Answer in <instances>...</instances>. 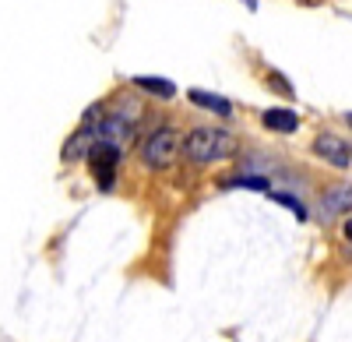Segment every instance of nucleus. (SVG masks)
Masks as SVG:
<instances>
[{
    "instance_id": "nucleus-1",
    "label": "nucleus",
    "mask_w": 352,
    "mask_h": 342,
    "mask_svg": "<svg viewBox=\"0 0 352 342\" xmlns=\"http://www.w3.org/2000/svg\"><path fill=\"white\" fill-rule=\"evenodd\" d=\"M232 152H236V138H232L226 127H194L184 138V156L197 166L229 159Z\"/></svg>"
},
{
    "instance_id": "nucleus-2",
    "label": "nucleus",
    "mask_w": 352,
    "mask_h": 342,
    "mask_svg": "<svg viewBox=\"0 0 352 342\" xmlns=\"http://www.w3.org/2000/svg\"><path fill=\"white\" fill-rule=\"evenodd\" d=\"M176 149H180V138H176L173 127H155L148 138L141 141V162L148 169H166L176 159Z\"/></svg>"
},
{
    "instance_id": "nucleus-3",
    "label": "nucleus",
    "mask_w": 352,
    "mask_h": 342,
    "mask_svg": "<svg viewBox=\"0 0 352 342\" xmlns=\"http://www.w3.org/2000/svg\"><path fill=\"white\" fill-rule=\"evenodd\" d=\"M116 166H120V145H109V141H96L88 149V169L99 184V191H109L116 180Z\"/></svg>"
},
{
    "instance_id": "nucleus-4",
    "label": "nucleus",
    "mask_w": 352,
    "mask_h": 342,
    "mask_svg": "<svg viewBox=\"0 0 352 342\" xmlns=\"http://www.w3.org/2000/svg\"><path fill=\"white\" fill-rule=\"evenodd\" d=\"M314 152L324 159V162L338 166V169H345L352 162V145H349V141H342L338 134H317L314 138Z\"/></svg>"
},
{
    "instance_id": "nucleus-5",
    "label": "nucleus",
    "mask_w": 352,
    "mask_h": 342,
    "mask_svg": "<svg viewBox=\"0 0 352 342\" xmlns=\"http://www.w3.org/2000/svg\"><path fill=\"white\" fill-rule=\"evenodd\" d=\"M352 209V184H338L331 191H324V197H320V212H324L328 219L331 215H342Z\"/></svg>"
},
{
    "instance_id": "nucleus-6",
    "label": "nucleus",
    "mask_w": 352,
    "mask_h": 342,
    "mask_svg": "<svg viewBox=\"0 0 352 342\" xmlns=\"http://www.w3.org/2000/svg\"><path fill=\"white\" fill-rule=\"evenodd\" d=\"M134 89L148 92V96H159V99H173L176 96V85L169 78H152V74H138L134 78Z\"/></svg>"
},
{
    "instance_id": "nucleus-7",
    "label": "nucleus",
    "mask_w": 352,
    "mask_h": 342,
    "mask_svg": "<svg viewBox=\"0 0 352 342\" xmlns=\"http://www.w3.org/2000/svg\"><path fill=\"white\" fill-rule=\"evenodd\" d=\"M264 127L272 131H282V134H292L300 127V117L292 109H264Z\"/></svg>"
},
{
    "instance_id": "nucleus-8",
    "label": "nucleus",
    "mask_w": 352,
    "mask_h": 342,
    "mask_svg": "<svg viewBox=\"0 0 352 342\" xmlns=\"http://www.w3.org/2000/svg\"><path fill=\"white\" fill-rule=\"evenodd\" d=\"M187 96H190V103H197V106H204V109L219 113V117H232V103L222 99V96H212V92H204V89H190Z\"/></svg>"
},
{
    "instance_id": "nucleus-9",
    "label": "nucleus",
    "mask_w": 352,
    "mask_h": 342,
    "mask_svg": "<svg viewBox=\"0 0 352 342\" xmlns=\"http://www.w3.org/2000/svg\"><path fill=\"white\" fill-rule=\"evenodd\" d=\"M222 187H250V191H268V177H257V173H236L222 180Z\"/></svg>"
},
{
    "instance_id": "nucleus-10",
    "label": "nucleus",
    "mask_w": 352,
    "mask_h": 342,
    "mask_svg": "<svg viewBox=\"0 0 352 342\" xmlns=\"http://www.w3.org/2000/svg\"><path fill=\"white\" fill-rule=\"evenodd\" d=\"M272 197H275L278 205H285V209H289L292 215H296V219H307V215H310V212H307V205L300 202V197H292V194H285V191H275Z\"/></svg>"
},
{
    "instance_id": "nucleus-11",
    "label": "nucleus",
    "mask_w": 352,
    "mask_h": 342,
    "mask_svg": "<svg viewBox=\"0 0 352 342\" xmlns=\"http://www.w3.org/2000/svg\"><path fill=\"white\" fill-rule=\"evenodd\" d=\"M342 233H345V240H349V244H352V215H349V219H345V230H342Z\"/></svg>"
},
{
    "instance_id": "nucleus-12",
    "label": "nucleus",
    "mask_w": 352,
    "mask_h": 342,
    "mask_svg": "<svg viewBox=\"0 0 352 342\" xmlns=\"http://www.w3.org/2000/svg\"><path fill=\"white\" fill-rule=\"evenodd\" d=\"M243 4H247L250 11H257V0H243Z\"/></svg>"
},
{
    "instance_id": "nucleus-13",
    "label": "nucleus",
    "mask_w": 352,
    "mask_h": 342,
    "mask_svg": "<svg viewBox=\"0 0 352 342\" xmlns=\"http://www.w3.org/2000/svg\"><path fill=\"white\" fill-rule=\"evenodd\" d=\"M345 120H349V124H352V113H345Z\"/></svg>"
}]
</instances>
